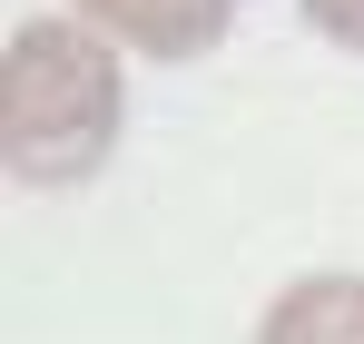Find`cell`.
<instances>
[{
	"label": "cell",
	"mask_w": 364,
	"mask_h": 344,
	"mask_svg": "<svg viewBox=\"0 0 364 344\" xmlns=\"http://www.w3.org/2000/svg\"><path fill=\"white\" fill-rule=\"evenodd\" d=\"M128 128V79H119V40L79 30V20H20L10 59H0V158L20 187L60 197L89 187L109 168Z\"/></svg>",
	"instance_id": "6da1fadb"
},
{
	"label": "cell",
	"mask_w": 364,
	"mask_h": 344,
	"mask_svg": "<svg viewBox=\"0 0 364 344\" xmlns=\"http://www.w3.org/2000/svg\"><path fill=\"white\" fill-rule=\"evenodd\" d=\"M69 10L138 59H207L227 40V0H69Z\"/></svg>",
	"instance_id": "7a4b0ae2"
},
{
	"label": "cell",
	"mask_w": 364,
	"mask_h": 344,
	"mask_svg": "<svg viewBox=\"0 0 364 344\" xmlns=\"http://www.w3.org/2000/svg\"><path fill=\"white\" fill-rule=\"evenodd\" d=\"M256 344H364V276H305L266 305Z\"/></svg>",
	"instance_id": "3957f363"
},
{
	"label": "cell",
	"mask_w": 364,
	"mask_h": 344,
	"mask_svg": "<svg viewBox=\"0 0 364 344\" xmlns=\"http://www.w3.org/2000/svg\"><path fill=\"white\" fill-rule=\"evenodd\" d=\"M305 20H315L335 50H355V59H364V0H305Z\"/></svg>",
	"instance_id": "277c9868"
}]
</instances>
